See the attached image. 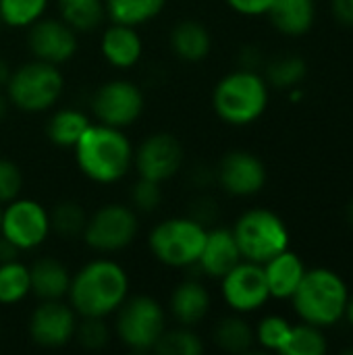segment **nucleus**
<instances>
[{
  "instance_id": "f257e3e1",
  "label": "nucleus",
  "mask_w": 353,
  "mask_h": 355,
  "mask_svg": "<svg viewBox=\"0 0 353 355\" xmlns=\"http://www.w3.org/2000/svg\"><path fill=\"white\" fill-rule=\"evenodd\" d=\"M67 297L79 318H106L129 297V275L110 258L89 260L71 277Z\"/></svg>"
},
{
  "instance_id": "f03ea898",
  "label": "nucleus",
  "mask_w": 353,
  "mask_h": 355,
  "mask_svg": "<svg viewBox=\"0 0 353 355\" xmlns=\"http://www.w3.org/2000/svg\"><path fill=\"white\" fill-rule=\"evenodd\" d=\"M77 168L94 183L112 185L133 166V144L123 129L92 123L73 148Z\"/></svg>"
},
{
  "instance_id": "7ed1b4c3",
  "label": "nucleus",
  "mask_w": 353,
  "mask_h": 355,
  "mask_svg": "<svg viewBox=\"0 0 353 355\" xmlns=\"http://www.w3.org/2000/svg\"><path fill=\"white\" fill-rule=\"evenodd\" d=\"M350 289L343 277L331 268L306 270L300 287L291 295L293 310L302 322L318 329L335 327L345 316Z\"/></svg>"
},
{
  "instance_id": "20e7f679",
  "label": "nucleus",
  "mask_w": 353,
  "mask_h": 355,
  "mask_svg": "<svg viewBox=\"0 0 353 355\" xmlns=\"http://www.w3.org/2000/svg\"><path fill=\"white\" fill-rule=\"evenodd\" d=\"M268 106V83L258 71L237 69L225 75L212 92V108L221 121L246 127L258 121Z\"/></svg>"
},
{
  "instance_id": "39448f33",
  "label": "nucleus",
  "mask_w": 353,
  "mask_h": 355,
  "mask_svg": "<svg viewBox=\"0 0 353 355\" xmlns=\"http://www.w3.org/2000/svg\"><path fill=\"white\" fill-rule=\"evenodd\" d=\"M64 89V77L58 64L44 60H29L19 69L10 71L6 81V98L12 106L23 112H46L50 110Z\"/></svg>"
},
{
  "instance_id": "423d86ee",
  "label": "nucleus",
  "mask_w": 353,
  "mask_h": 355,
  "mask_svg": "<svg viewBox=\"0 0 353 355\" xmlns=\"http://www.w3.org/2000/svg\"><path fill=\"white\" fill-rule=\"evenodd\" d=\"M208 227L191 216H175L160 220L148 235L152 256L171 268H191L198 264L206 241Z\"/></svg>"
},
{
  "instance_id": "0eeeda50",
  "label": "nucleus",
  "mask_w": 353,
  "mask_h": 355,
  "mask_svg": "<svg viewBox=\"0 0 353 355\" xmlns=\"http://www.w3.org/2000/svg\"><path fill=\"white\" fill-rule=\"evenodd\" d=\"M231 231L241 258L248 262L264 264L289 248V229L285 220L266 208H252L243 212Z\"/></svg>"
},
{
  "instance_id": "6e6552de",
  "label": "nucleus",
  "mask_w": 353,
  "mask_h": 355,
  "mask_svg": "<svg viewBox=\"0 0 353 355\" xmlns=\"http://www.w3.org/2000/svg\"><path fill=\"white\" fill-rule=\"evenodd\" d=\"M114 331L127 349L135 354L154 352L166 331V312L150 295L127 297L114 312Z\"/></svg>"
},
{
  "instance_id": "1a4fd4ad",
  "label": "nucleus",
  "mask_w": 353,
  "mask_h": 355,
  "mask_svg": "<svg viewBox=\"0 0 353 355\" xmlns=\"http://www.w3.org/2000/svg\"><path fill=\"white\" fill-rule=\"evenodd\" d=\"M137 229V212L131 206L106 204L87 216L81 237L92 252L117 254L133 243Z\"/></svg>"
},
{
  "instance_id": "9d476101",
  "label": "nucleus",
  "mask_w": 353,
  "mask_h": 355,
  "mask_svg": "<svg viewBox=\"0 0 353 355\" xmlns=\"http://www.w3.org/2000/svg\"><path fill=\"white\" fill-rule=\"evenodd\" d=\"M50 231V212L40 202L19 196L2 206L0 235L19 252L40 248L48 239Z\"/></svg>"
},
{
  "instance_id": "9b49d317",
  "label": "nucleus",
  "mask_w": 353,
  "mask_h": 355,
  "mask_svg": "<svg viewBox=\"0 0 353 355\" xmlns=\"http://www.w3.org/2000/svg\"><path fill=\"white\" fill-rule=\"evenodd\" d=\"M146 106L144 92L129 79H112L102 83L92 98V110L98 123L125 129L133 125Z\"/></svg>"
},
{
  "instance_id": "f8f14e48",
  "label": "nucleus",
  "mask_w": 353,
  "mask_h": 355,
  "mask_svg": "<svg viewBox=\"0 0 353 355\" xmlns=\"http://www.w3.org/2000/svg\"><path fill=\"white\" fill-rule=\"evenodd\" d=\"M185 162V150L173 133H152L133 152V166L139 177L164 183L173 179Z\"/></svg>"
},
{
  "instance_id": "ddd939ff",
  "label": "nucleus",
  "mask_w": 353,
  "mask_h": 355,
  "mask_svg": "<svg viewBox=\"0 0 353 355\" xmlns=\"http://www.w3.org/2000/svg\"><path fill=\"white\" fill-rule=\"evenodd\" d=\"M221 293L225 304L237 314L258 312L268 300V285L262 264L241 260L221 279Z\"/></svg>"
},
{
  "instance_id": "4468645a",
  "label": "nucleus",
  "mask_w": 353,
  "mask_h": 355,
  "mask_svg": "<svg viewBox=\"0 0 353 355\" xmlns=\"http://www.w3.org/2000/svg\"><path fill=\"white\" fill-rule=\"evenodd\" d=\"M77 314L71 308V304H64L62 300H46L35 306V310L29 316V337L35 345L46 349H58L73 341L75 327H77Z\"/></svg>"
},
{
  "instance_id": "2eb2a0df",
  "label": "nucleus",
  "mask_w": 353,
  "mask_h": 355,
  "mask_svg": "<svg viewBox=\"0 0 353 355\" xmlns=\"http://www.w3.org/2000/svg\"><path fill=\"white\" fill-rule=\"evenodd\" d=\"M27 29V48L33 58L60 67L75 56L77 31L69 27L60 17H42Z\"/></svg>"
},
{
  "instance_id": "dca6fc26",
  "label": "nucleus",
  "mask_w": 353,
  "mask_h": 355,
  "mask_svg": "<svg viewBox=\"0 0 353 355\" xmlns=\"http://www.w3.org/2000/svg\"><path fill=\"white\" fill-rule=\"evenodd\" d=\"M266 177L264 162L248 150H233L225 154L216 166V181L235 198H252L260 193L266 185Z\"/></svg>"
},
{
  "instance_id": "f3484780",
  "label": "nucleus",
  "mask_w": 353,
  "mask_h": 355,
  "mask_svg": "<svg viewBox=\"0 0 353 355\" xmlns=\"http://www.w3.org/2000/svg\"><path fill=\"white\" fill-rule=\"evenodd\" d=\"M241 260L243 258L237 248L233 231L218 227V229H208L206 241H204V248L196 266L202 270V275L210 279H223Z\"/></svg>"
},
{
  "instance_id": "a211bd4d",
  "label": "nucleus",
  "mask_w": 353,
  "mask_h": 355,
  "mask_svg": "<svg viewBox=\"0 0 353 355\" xmlns=\"http://www.w3.org/2000/svg\"><path fill=\"white\" fill-rule=\"evenodd\" d=\"M100 52L104 60L114 69H131L139 62L144 54V42L137 27L110 23L100 40Z\"/></svg>"
},
{
  "instance_id": "6ab92c4d",
  "label": "nucleus",
  "mask_w": 353,
  "mask_h": 355,
  "mask_svg": "<svg viewBox=\"0 0 353 355\" xmlns=\"http://www.w3.org/2000/svg\"><path fill=\"white\" fill-rule=\"evenodd\" d=\"M262 268H264L270 300H291V295L295 293L308 270L304 260L289 248L273 256L268 262H264Z\"/></svg>"
},
{
  "instance_id": "aec40b11",
  "label": "nucleus",
  "mask_w": 353,
  "mask_h": 355,
  "mask_svg": "<svg viewBox=\"0 0 353 355\" xmlns=\"http://www.w3.org/2000/svg\"><path fill=\"white\" fill-rule=\"evenodd\" d=\"M210 304L212 302H210L208 289L200 281L187 279L173 289L171 300H169V310L179 327L193 329L208 316Z\"/></svg>"
},
{
  "instance_id": "412c9836",
  "label": "nucleus",
  "mask_w": 353,
  "mask_h": 355,
  "mask_svg": "<svg viewBox=\"0 0 353 355\" xmlns=\"http://www.w3.org/2000/svg\"><path fill=\"white\" fill-rule=\"evenodd\" d=\"M71 272L69 268L56 258H40L29 266L31 279V293L40 300H64L71 287Z\"/></svg>"
},
{
  "instance_id": "4be33fe9",
  "label": "nucleus",
  "mask_w": 353,
  "mask_h": 355,
  "mask_svg": "<svg viewBox=\"0 0 353 355\" xmlns=\"http://www.w3.org/2000/svg\"><path fill=\"white\" fill-rule=\"evenodd\" d=\"M171 48L175 56L185 62H202L212 50V35L204 23L196 19H183L171 29Z\"/></svg>"
},
{
  "instance_id": "5701e85b",
  "label": "nucleus",
  "mask_w": 353,
  "mask_h": 355,
  "mask_svg": "<svg viewBox=\"0 0 353 355\" xmlns=\"http://www.w3.org/2000/svg\"><path fill=\"white\" fill-rule=\"evenodd\" d=\"M266 15L283 35H304L314 25L316 4L314 0H273Z\"/></svg>"
},
{
  "instance_id": "b1692460",
  "label": "nucleus",
  "mask_w": 353,
  "mask_h": 355,
  "mask_svg": "<svg viewBox=\"0 0 353 355\" xmlns=\"http://www.w3.org/2000/svg\"><path fill=\"white\" fill-rule=\"evenodd\" d=\"M92 125L89 116L79 108H60L46 123L48 139L58 148H75L83 131Z\"/></svg>"
},
{
  "instance_id": "393cba45",
  "label": "nucleus",
  "mask_w": 353,
  "mask_h": 355,
  "mask_svg": "<svg viewBox=\"0 0 353 355\" xmlns=\"http://www.w3.org/2000/svg\"><path fill=\"white\" fill-rule=\"evenodd\" d=\"M212 339L227 354H248L256 343L254 327L243 318V314L237 312L216 322Z\"/></svg>"
},
{
  "instance_id": "a878e982",
  "label": "nucleus",
  "mask_w": 353,
  "mask_h": 355,
  "mask_svg": "<svg viewBox=\"0 0 353 355\" xmlns=\"http://www.w3.org/2000/svg\"><path fill=\"white\" fill-rule=\"evenodd\" d=\"M104 6L110 23L139 27L156 19L164 10L166 0H104Z\"/></svg>"
},
{
  "instance_id": "bb28decb",
  "label": "nucleus",
  "mask_w": 353,
  "mask_h": 355,
  "mask_svg": "<svg viewBox=\"0 0 353 355\" xmlns=\"http://www.w3.org/2000/svg\"><path fill=\"white\" fill-rule=\"evenodd\" d=\"M60 19L75 31H94L106 19L104 0H56Z\"/></svg>"
},
{
  "instance_id": "cd10ccee",
  "label": "nucleus",
  "mask_w": 353,
  "mask_h": 355,
  "mask_svg": "<svg viewBox=\"0 0 353 355\" xmlns=\"http://www.w3.org/2000/svg\"><path fill=\"white\" fill-rule=\"evenodd\" d=\"M31 293L29 266L19 260L0 264V306H15Z\"/></svg>"
},
{
  "instance_id": "c85d7f7f",
  "label": "nucleus",
  "mask_w": 353,
  "mask_h": 355,
  "mask_svg": "<svg viewBox=\"0 0 353 355\" xmlns=\"http://www.w3.org/2000/svg\"><path fill=\"white\" fill-rule=\"evenodd\" d=\"M308 75V64L298 54H285L279 58H273L266 64V83L279 89H291L300 85Z\"/></svg>"
},
{
  "instance_id": "c756f323",
  "label": "nucleus",
  "mask_w": 353,
  "mask_h": 355,
  "mask_svg": "<svg viewBox=\"0 0 353 355\" xmlns=\"http://www.w3.org/2000/svg\"><path fill=\"white\" fill-rule=\"evenodd\" d=\"M85 223H87V212L75 200H62L50 212V229L64 239L81 237Z\"/></svg>"
},
{
  "instance_id": "7c9ffc66",
  "label": "nucleus",
  "mask_w": 353,
  "mask_h": 355,
  "mask_svg": "<svg viewBox=\"0 0 353 355\" xmlns=\"http://www.w3.org/2000/svg\"><path fill=\"white\" fill-rule=\"evenodd\" d=\"M329 343L327 337L322 333V329L302 322V324H293L289 339L283 347V355H322L327 354Z\"/></svg>"
},
{
  "instance_id": "2f4dec72",
  "label": "nucleus",
  "mask_w": 353,
  "mask_h": 355,
  "mask_svg": "<svg viewBox=\"0 0 353 355\" xmlns=\"http://www.w3.org/2000/svg\"><path fill=\"white\" fill-rule=\"evenodd\" d=\"M50 0H0V21L6 27L27 29L44 17Z\"/></svg>"
},
{
  "instance_id": "473e14b6",
  "label": "nucleus",
  "mask_w": 353,
  "mask_h": 355,
  "mask_svg": "<svg viewBox=\"0 0 353 355\" xmlns=\"http://www.w3.org/2000/svg\"><path fill=\"white\" fill-rule=\"evenodd\" d=\"M154 352L160 355H200L204 352V341L189 327L166 329Z\"/></svg>"
},
{
  "instance_id": "72a5a7b5",
  "label": "nucleus",
  "mask_w": 353,
  "mask_h": 355,
  "mask_svg": "<svg viewBox=\"0 0 353 355\" xmlns=\"http://www.w3.org/2000/svg\"><path fill=\"white\" fill-rule=\"evenodd\" d=\"M291 322L283 316H277V314H270V316H264L256 327H254V337H256V343L266 349V352H275V354H281L287 339H289V333H291Z\"/></svg>"
},
{
  "instance_id": "f704fd0d",
  "label": "nucleus",
  "mask_w": 353,
  "mask_h": 355,
  "mask_svg": "<svg viewBox=\"0 0 353 355\" xmlns=\"http://www.w3.org/2000/svg\"><path fill=\"white\" fill-rule=\"evenodd\" d=\"M110 339V331L104 324V318H77L73 341H77L83 349L96 352L106 347Z\"/></svg>"
},
{
  "instance_id": "c9c22d12",
  "label": "nucleus",
  "mask_w": 353,
  "mask_h": 355,
  "mask_svg": "<svg viewBox=\"0 0 353 355\" xmlns=\"http://www.w3.org/2000/svg\"><path fill=\"white\" fill-rule=\"evenodd\" d=\"M160 185L162 183L139 177L137 183L129 191V200H131L129 206L135 212H154L162 204V187Z\"/></svg>"
},
{
  "instance_id": "e433bc0d",
  "label": "nucleus",
  "mask_w": 353,
  "mask_h": 355,
  "mask_svg": "<svg viewBox=\"0 0 353 355\" xmlns=\"http://www.w3.org/2000/svg\"><path fill=\"white\" fill-rule=\"evenodd\" d=\"M21 189H23L21 168L8 158H0V204L4 206L15 198H19Z\"/></svg>"
},
{
  "instance_id": "4c0bfd02",
  "label": "nucleus",
  "mask_w": 353,
  "mask_h": 355,
  "mask_svg": "<svg viewBox=\"0 0 353 355\" xmlns=\"http://www.w3.org/2000/svg\"><path fill=\"white\" fill-rule=\"evenodd\" d=\"M189 216L198 223H202L204 227H210L216 218H218V206L212 198L208 196H202L198 198L193 204H191V212Z\"/></svg>"
},
{
  "instance_id": "58836bf2",
  "label": "nucleus",
  "mask_w": 353,
  "mask_h": 355,
  "mask_svg": "<svg viewBox=\"0 0 353 355\" xmlns=\"http://www.w3.org/2000/svg\"><path fill=\"white\" fill-rule=\"evenodd\" d=\"M227 4L243 17H260L268 12L273 0H227Z\"/></svg>"
},
{
  "instance_id": "ea45409f",
  "label": "nucleus",
  "mask_w": 353,
  "mask_h": 355,
  "mask_svg": "<svg viewBox=\"0 0 353 355\" xmlns=\"http://www.w3.org/2000/svg\"><path fill=\"white\" fill-rule=\"evenodd\" d=\"M264 64V54L256 46H243L239 52V69L248 71H258Z\"/></svg>"
},
{
  "instance_id": "a19ab883",
  "label": "nucleus",
  "mask_w": 353,
  "mask_h": 355,
  "mask_svg": "<svg viewBox=\"0 0 353 355\" xmlns=\"http://www.w3.org/2000/svg\"><path fill=\"white\" fill-rule=\"evenodd\" d=\"M331 10L337 23L353 27V0H331Z\"/></svg>"
},
{
  "instance_id": "79ce46f5",
  "label": "nucleus",
  "mask_w": 353,
  "mask_h": 355,
  "mask_svg": "<svg viewBox=\"0 0 353 355\" xmlns=\"http://www.w3.org/2000/svg\"><path fill=\"white\" fill-rule=\"evenodd\" d=\"M17 256H19V250L8 239H4L0 235V264L2 262H10V260H17Z\"/></svg>"
},
{
  "instance_id": "37998d69",
  "label": "nucleus",
  "mask_w": 353,
  "mask_h": 355,
  "mask_svg": "<svg viewBox=\"0 0 353 355\" xmlns=\"http://www.w3.org/2000/svg\"><path fill=\"white\" fill-rule=\"evenodd\" d=\"M10 67H8V62L0 56V85H6V81H8V77H10Z\"/></svg>"
},
{
  "instance_id": "c03bdc74",
  "label": "nucleus",
  "mask_w": 353,
  "mask_h": 355,
  "mask_svg": "<svg viewBox=\"0 0 353 355\" xmlns=\"http://www.w3.org/2000/svg\"><path fill=\"white\" fill-rule=\"evenodd\" d=\"M345 320H347V324L353 329V295H350V300H347V306H345V316H343Z\"/></svg>"
},
{
  "instance_id": "a18cd8bd",
  "label": "nucleus",
  "mask_w": 353,
  "mask_h": 355,
  "mask_svg": "<svg viewBox=\"0 0 353 355\" xmlns=\"http://www.w3.org/2000/svg\"><path fill=\"white\" fill-rule=\"evenodd\" d=\"M6 108H8V98L2 96V92H0V121H2L4 114H6Z\"/></svg>"
},
{
  "instance_id": "49530a36",
  "label": "nucleus",
  "mask_w": 353,
  "mask_h": 355,
  "mask_svg": "<svg viewBox=\"0 0 353 355\" xmlns=\"http://www.w3.org/2000/svg\"><path fill=\"white\" fill-rule=\"evenodd\" d=\"M347 218H350V223H352L353 227V200L350 202V206H347Z\"/></svg>"
},
{
  "instance_id": "de8ad7c7",
  "label": "nucleus",
  "mask_w": 353,
  "mask_h": 355,
  "mask_svg": "<svg viewBox=\"0 0 353 355\" xmlns=\"http://www.w3.org/2000/svg\"><path fill=\"white\" fill-rule=\"evenodd\" d=\"M0 229H2V204H0Z\"/></svg>"
}]
</instances>
